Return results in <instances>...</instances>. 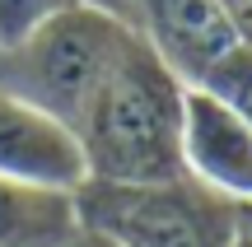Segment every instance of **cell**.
<instances>
[{
	"label": "cell",
	"mask_w": 252,
	"mask_h": 247,
	"mask_svg": "<svg viewBox=\"0 0 252 247\" xmlns=\"http://www.w3.org/2000/svg\"><path fill=\"white\" fill-rule=\"evenodd\" d=\"M135 33L182 84H201L238 47L215 0H135Z\"/></svg>",
	"instance_id": "5b68a950"
},
{
	"label": "cell",
	"mask_w": 252,
	"mask_h": 247,
	"mask_svg": "<svg viewBox=\"0 0 252 247\" xmlns=\"http://www.w3.org/2000/svg\"><path fill=\"white\" fill-rule=\"evenodd\" d=\"M80 224L103 229L122 247H234L238 205L196 187L191 177L168 182H94L75 187Z\"/></svg>",
	"instance_id": "3957f363"
},
{
	"label": "cell",
	"mask_w": 252,
	"mask_h": 247,
	"mask_svg": "<svg viewBox=\"0 0 252 247\" xmlns=\"http://www.w3.org/2000/svg\"><path fill=\"white\" fill-rule=\"evenodd\" d=\"M201 84H206V89H215L224 103H234V108L252 121V47L238 42V47H234V52H229V56H224V61H220Z\"/></svg>",
	"instance_id": "9c48e42d"
},
{
	"label": "cell",
	"mask_w": 252,
	"mask_h": 247,
	"mask_svg": "<svg viewBox=\"0 0 252 247\" xmlns=\"http://www.w3.org/2000/svg\"><path fill=\"white\" fill-rule=\"evenodd\" d=\"M234 247H252V238H248V233H243V229H238V243H234Z\"/></svg>",
	"instance_id": "5bb4252c"
},
{
	"label": "cell",
	"mask_w": 252,
	"mask_h": 247,
	"mask_svg": "<svg viewBox=\"0 0 252 247\" xmlns=\"http://www.w3.org/2000/svg\"><path fill=\"white\" fill-rule=\"evenodd\" d=\"M238 229L252 238V201H248V205H238Z\"/></svg>",
	"instance_id": "4fadbf2b"
},
{
	"label": "cell",
	"mask_w": 252,
	"mask_h": 247,
	"mask_svg": "<svg viewBox=\"0 0 252 247\" xmlns=\"http://www.w3.org/2000/svg\"><path fill=\"white\" fill-rule=\"evenodd\" d=\"M61 247H122L117 238H108L103 229H89V224H75V233L65 238Z\"/></svg>",
	"instance_id": "7c38bea8"
},
{
	"label": "cell",
	"mask_w": 252,
	"mask_h": 247,
	"mask_svg": "<svg viewBox=\"0 0 252 247\" xmlns=\"http://www.w3.org/2000/svg\"><path fill=\"white\" fill-rule=\"evenodd\" d=\"M0 173L42 187H65V192L84 182L75 136L5 89H0Z\"/></svg>",
	"instance_id": "8992f818"
},
{
	"label": "cell",
	"mask_w": 252,
	"mask_h": 247,
	"mask_svg": "<svg viewBox=\"0 0 252 247\" xmlns=\"http://www.w3.org/2000/svg\"><path fill=\"white\" fill-rule=\"evenodd\" d=\"M75 224V192L0 173V247H61Z\"/></svg>",
	"instance_id": "52a82bcc"
},
{
	"label": "cell",
	"mask_w": 252,
	"mask_h": 247,
	"mask_svg": "<svg viewBox=\"0 0 252 247\" xmlns=\"http://www.w3.org/2000/svg\"><path fill=\"white\" fill-rule=\"evenodd\" d=\"M182 177L229 205L252 201V121L206 84H187L182 98Z\"/></svg>",
	"instance_id": "277c9868"
},
{
	"label": "cell",
	"mask_w": 252,
	"mask_h": 247,
	"mask_svg": "<svg viewBox=\"0 0 252 247\" xmlns=\"http://www.w3.org/2000/svg\"><path fill=\"white\" fill-rule=\"evenodd\" d=\"M126 37H131V28L70 5L52 24L28 33L24 42L0 52V89L28 108L47 112L65 131H75L80 112L89 108L94 89L117 61Z\"/></svg>",
	"instance_id": "7a4b0ae2"
},
{
	"label": "cell",
	"mask_w": 252,
	"mask_h": 247,
	"mask_svg": "<svg viewBox=\"0 0 252 247\" xmlns=\"http://www.w3.org/2000/svg\"><path fill=\"white\" fill-rule=\"evenodd\" d=\"M220 14H224V24L234 28V37L243 47H252V0H215Z\"/></svg>",
	"instance_id": "30bf717a"
},
{
	"label": "cell",
	"mask_w": 252,
	"mask_h": 247,
	"mask_svg": "<svg viewBox=\"0 0 252 247\" xmlns=\"http://www.w3.org/2000/svg\"><path fill=\"white\" fill-rule=\"evenodd\" d=\"M182 98L187 84L150 52L140 33H131L70 131L80 145L84 177L94 182L182 177Z\"/></svg>",
	"instance_id": "6da1fadb"
},
{
	"label": "cell",
	"mask_w": 252,
	"mask_h": 247,
	"mask_svg": "<svg viewBox=\"0 0 252 247\" xmlns=\"http://www.w3.org/2000/svg\"><path fill=\"white\" fill-rule=\"evenodd\" d=\"M75 0H0V52L14 42H24L28 33H37L42 24H52L56 14H65Z\"/></svg>",
	"instance_id": "ba28073f"
},
{
	"label": "cell",
	"mask_w": 252,
	"mask_h": 247,
	"mask_svg": "<svg viewBox=\"0 0 252 247\" xmlns=\"http://www.w3.org/2000/svg\"><path fill=\"white\" fill-rule=\"evenodd\" d=\"M75 5L89 9V14H103V19H112V24H122V28L135 33V0H75Z\"/></svg>",
	"instance_id": "8fae6325"
}]
</instances>
